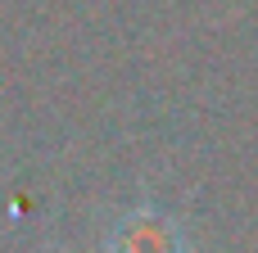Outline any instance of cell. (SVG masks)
Segmentation results:
<instances>
[{
    "instance_id": "1",
    "label": "cell",
    "mask_w": 258,
    "mask_h": 253,
    "mask_svg": "<svg viewBox=\"0 0 258 253\" xmlns=\"http://www.w3.org/2000/svg\"><path fill=\"white\" fill-rule=\"evenodd\" d=\"M104 253H190V240L177 217H168L154 204H141L109 226Z\"/></svg>"
}]
</instances>
